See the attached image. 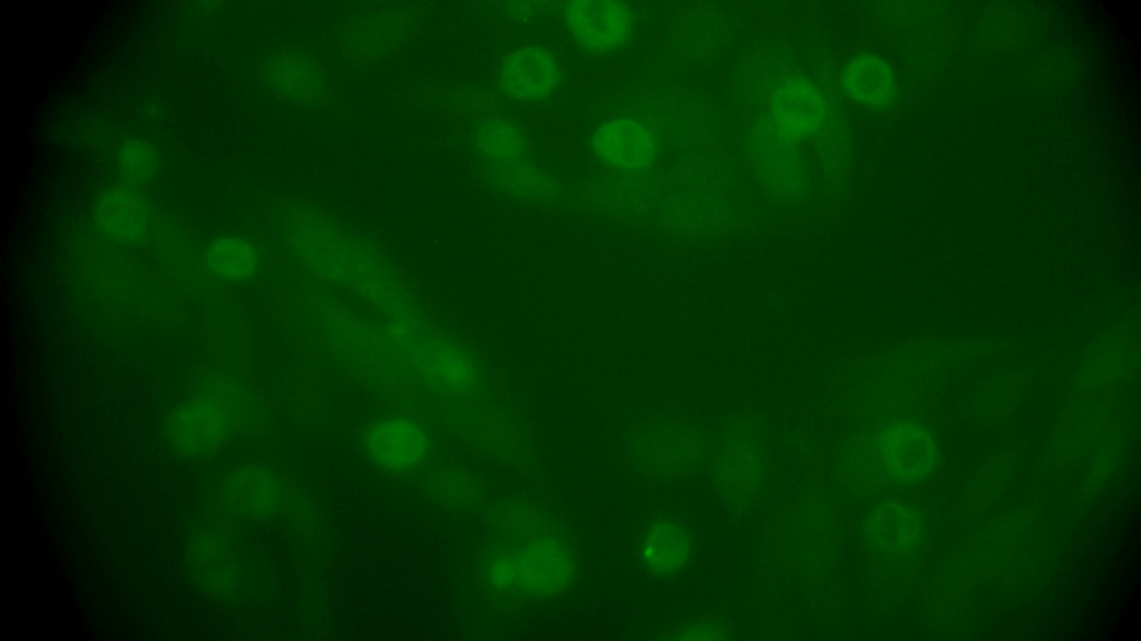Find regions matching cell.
Wrapping results in <instances>:
<instances>
[{
  "mask_svg": "<svg viewBox=\"0 0 1141 641\" xmlns=\"http://www.w3.org/2000/svg\"><path fill=\"white\" fill-rule=\"evenodd\" d=\"M367 446L379 464L392 470H404L425 456L428 436L411 418L389 417L372 425L367 434Z\"/></svg>",
  "mask_w": 1141,
  "mask_h": 641,
  "instance_id": "cell-9",
  "label": "cell"
},
{
  "mask_svg": "<svg viewBox=\"0 0 1141 641\" xmlns=\"http://www.w3.org/2000/svg\"><path fill=\"white\" fill-rule=\"evenodd\" d=\"M413 9L391 8L371 11L347 28L343 46L348 55L361 60L380 57L415 27Z\"/></svg>",
  "mask_w": 1141,
  "mask_h": 641,
  "instance_id": "cell-7",
  "label": "cell"
},
{
  "mask_svg": "<svg viewBox=\"0 0 1141 641\" xmlns=\"http://www.w3.org/2000/svg\"><path fill=\"white\" fill-rule=\"evenodd\" d=\"M560 79L555 57L545 48L527 46L504 60L499 83L504 92L517 100L534 101L548 97Z\"/></svg>",
  "mask_w": 1141,
  "mask_h": 641,
  "instance_id": "cell-6",
  "label": "cell"
},
{
  "mask_svg": "<svg viewBox=\"0 0 1141 641\" xmlns=\"http://www.w3.org/2000/svg\"><path fill=\"white\" fill-rule=\"evenodd\" d=\"M498 167L503 178L516 190L538 193L547 185L546 178L521 159Z\"/></svg>",
  "mask_w": 1141,
  "mask_h": 641,
  "instance_id": "cell-18",
  "label": "cell"
},
{
  "mask_svg": "<svg viewBox=\"0 0 1141 641\" xmlns=\"http://www.w3.org/2000/svg\"><path fill=\"white\" fill-rule=\"evenodd\" d=\"M868 532L871 540L887 550H901L910 546L919 533V521L910 509L887 503L880 506L870 517Z\"/></svg>",
  "mask_w": 1141,
  "mask_h": 641,
  "instance_id": "cell-14",
  "label": "cell"
},
{
  "mask_svg": "<svg viewBox=\"0 0 1141 641\" xmlns=\"http://www.w3.org/2000/svg\"><path fill=\"white\" fill-rule=\"evenodd\" d=\"M262 75L272 96L293 108H313L328 93L325 66L309 49L289 47L273 51L262 65Z\"/></svg>",
  "mask_w": 1141,
  "mask_h": 641,
  "instance_id": "cell-2",
  "label": "cell"
},
{
  "mask_svg": "<svg viewBox=\"0 0 1141 641\" xmlns=\"http://www.w3.org/2000/svg\"><path fill=\"white\" fill-rule=\"evenodd\" d=\"M690 543L684 531L676 524L662 522L645 535L642 555L647 566L657 572L676 570L685 561Z\"/></svg>",
  "mask_w": 1141,
  "mask_h": 641,
  "instance_id": "cell-15",
  "label": "cell"
},
{
  "mask_svg": "<svg viewBox=\"0 0 1141 641\" xmlns=\"http://www.w3.org/2000/svg\"><path fill=\"white\" fill-rule=\"evenodd\" d=\"M845 92L865 105L886 103L894 93L895 78L889 66L872 55H862L846 67L842 78Z\"/></svg>",
  "mask_w": 1141,
  "mask_h": 641,
  "instance_id": "cell-11",
  "label": "cell"
},
{
  "mask_svg": "<svg viewBox=\"0 0 1141 641\" xmlns=\"http://www.w3.org/2000/svg\"><path fill=\"white\" fill-rule=\"evenodd\" d=\"M597 158L611 168L636 171L653 160L657 139L653 130L633 118H615L601 125L592 137Z\"/></svg>",
  "mask_w": 1141,
  "mask_h": 641,
  "instance_id": "cell-5",
  "label": "cell"
},
{
  "mask_svg": "<svg viewBox=\"0 0 1141 641\" xmlns=\"http://www.w3.org/2000/svg\"><path fill=\"white\" fill-rule=\"evenodd\" d=\"M791 139L769 121L758 128L753 142L765 175L786 188L794 187L800 178L799 156Z\"/></svg>",
  "mask_w": 1141,
  "mask_h": 641,
  "instance_id": "cell-10",
  "label": "cell"
},
{
  "mask_svg": "<svg viewBox=\"0 0 1141 641\" xmlns=\"http://www.w3.org/2000/svg\"><path fill=\"white\" fill-rule=\"evenodd\" d=\"M146 214L142 203L129 191H108L97 208V219L103 229L118 239L139 236L145 226Z\"/></svg>",
  "mask_w": 1141,
  "mask_h": 641,
  "instance_id": "cell-13",
  "label": "cell"
},
{
  "mask_svg": "<svg viewBox=\"0 0 1141 641\" xmlns=\"http://www.w3.org/2000/svg\"><path fill=\"white\" fill-rule=\"evenodd\" d=\"M882 462L895 479L913 481L929 472L936 458L934 444L927 432L917 424L896 423L879 436Z\"/></svg>",
  "mask_w": 1141,
  "mask_h": 641,
  "instance_id": "cell-8",
  "label": "cell"
},
{
  "mask_svg": "<svg viewBox=\"0 0 1141 641\" xmlns=\"http://www.w3.org/2000/svg\"><path fill=\"white\" fill-rule=\"evenodd\" d=\"M121 169L131 178H145L154 166L149 146L140 140L124 144L119 152Z\"/></svg>",
  "mask_w": 1141,
  "mask_h": 641,
  "instance_id": "cell-19",
  "label": "cell"
},
{
  "mask_svg": "<svg viewBox=\"0 0 1141 641\" xmlns=\"http://www.w3.org/2000/svg\"><path fill=\"white\" fill-rule=\"evenodd\" d=\"M562 13L575 41L592 52L621 47L630 38L634 24L630 7L616 0L567 1Z\"/></svg>",
  "mask_w": 1141,
  "mask_h": 641,
  "instance_id": "cell-3",
  "label": "cell"
},
{
  "mask_svg": "<svg viewBox=\"0 0 1141 641\" xmlns=\"http://www.w3.org/2000/svg\"><path fill=\"white\" fill-rule=\"evenodd\" d=\"M479 151L498 166L520 159L526 140L520 130L504 120H488L480 124L475 132Z\"/></svg>",
  "mask_w": 1141,
  "mask_h": 641,
  "instance_id": "cell-16",
  "label": "cell"
},
{
  "mask_svg": "<svg viewBox=\"0 0 1141 641\" xmlns=\"http://www.w3.org/2000/svg\"><path fill=\"white\" fill-rule=\"evenodd\" d=\"M178 431L187 443L198 444L214 438L221 427V418L214 407L197 404L187 408L181 416Z\"/></svg>",
  "mask_w": 1141,
  "mask_h": 641,
  "instance_id": "cell-17",
  "label": "cell"
},
{
  "mask_svg": "<svg viewBox=\"0 0 1141 641\" xmlns=\"http://www.w3.org/2000/svg\"><path fill=\"white\" fill-rule=\"evenodd\" d=\"M771 122L793 137L816 136L829 126L830 108L823 95L806 78L782 80L771 99Z\"/></svg>",
  "mask_w": 1141,
  "mask_h": 641,
  "instance_id": "cell-4",
  "label": "cell"
},
{
  "mask_svg": "<svg viewBox=\"0 0 1141 641\" xmlns=\"http://www.w3.org/2000/svg\"><path fill=\"white\" fill-rule=\"evenodd\" d=\"M573 572L570 550L546 535L501 552L490 564L489 579L500 590L545 595L563 588Z\"/></svg>",
  "mask_w": 1141,
  "mask_h": 641,
  "instance_id": "cell-1",
  "label": "cell"
},
{
  "mask_svg": "<svg viewBox=\"0 0 1141 641\" xmlns=\"http://www.w3.org/2000/svg\"><path fill=\"white\" fill-rule=\"evenodd\" d=\"M264 254L255 241L242 236H224L207 249L206 263L213 274L227 280H245L263 266Z\"/></svg>",
  "mask_w": 1141,
  "mask_h": 641,
  "instance_id": "cell-12",
  "label": "cell"
}]
</instances>
